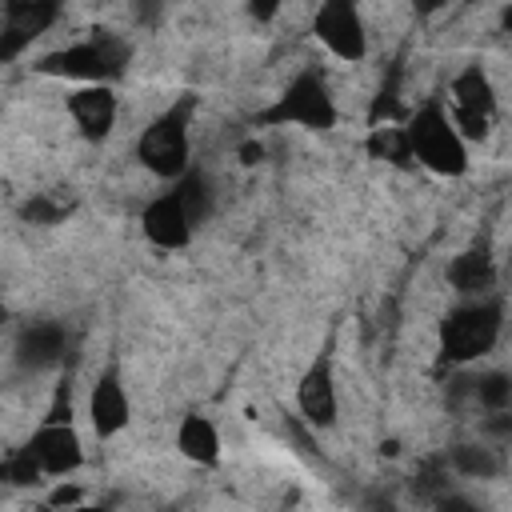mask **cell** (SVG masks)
I'll return each mask as SVG.
<instances>
[{
    "label": "cell",
    "mask_w": 512,
    "mask_h": 512,
    "mask_svg": "<svg viewBox=\"0 0 512 512\" xmlns=\"http://www.w3.org/2000/svg\"><path fill=\"white\" fill-rule=\"evenodd\" d=\"M176 200H180L188 224L196 228V224L204 220L208 204H212V196H208V180H204L200 172H184V176H180V188H176Z\"/></svg>",
    "instance_id": "ac0fdd59"
},
{
    "label": "cell",
    "mask_w": 512,
    "mask_h": 512,
    "mask_svg": "<svg viewBox=\"0 0 512 512\" xmlns=\"http://www.w3.org/2000/svg\"><path fill=\"white\" fill-rule=\"evenodd\" d=\"M492 116H496V96H492L488 76H484L480 68H464V72L452 80V116H448V120H452L456 136H460V140H464V136L480 140V136L488 132Z\"/></svg>",
    "instance_id": "8992f818"
},
{
    "label": "cell",
    "mask_w": 512,
    "mask_h": 512,
    "mask_svg": "<svg viewBox=\"0 0 512 512\" xmlns=\"http://www.w3.org/2000/svg\"><path fill=\"white\" fill-rule=\"evenodd\" d=\"M368 152H372L376 160H388V164H408V160H412L408 136H404V128H396V124H380V128H372V136H368Z\"/></svg>",
    "instance_id": "e0dca14e"
},
{
    "label": "cell",
    "mask_w": 512,
    "mask_h": 512,
    "mask_svg": "<svg viewBox=\"0 0 512 512\" xmlns=\"http://www.w3.org/2000/svg\"><path fill=\"white\" fill-rule=\"evenodd\" d=\"M68 112H72L76 128L88 140H104L112 132V124H116V96L104 84H88V88L68 96Z\"/></svg>",
    "instance_id": "8fae6325"
},
{
    "label": "cell",
    "mask_w": 512,
    "mask_h": 512,
    "mask_svg": "<svg viewBox=\"0 0 512 512\" xmlns=\"http://www.w3.org/2000/svg\"><path fill=\"white\" fill-rule=\"evenodd\" d=\"M76 500H80V488H56L52 500H48V508H72Z\"/></svg>",
    "instance_id": "cb8c5ba5"
},
{
    "label": "cell",
    "mask_w": 512,
    "mask_h": 512,
    "mask_svg": "<svg viewBox=\"0 0 512 512\" xmlns=\"http://www.w3.org/2000/svg\"><path fill=\"white\" fill-rule=\"evenodd\" d=\"M144 236L156 244V248H184L188 236H192V224L176 200V192L168 196H156L148 208H144Z\"/></svg>",
    "instance_id": "4fadbf2b"
},
{
    "label": "cell",
    "mask_w": 512,
    "mask_h": 512,
    "mask_svg": "<svg viewBox=\"0 0 512 512\" xmlns=\"http://www.w3.org/2000/svg\"><path fill=\"white\" fill-rule=\"evenodd\" d=\"M136 156L144 160L148 172L164 176V180H176L188 172V104H176L172 112H160L140 144H136Z\"/></svg>",
    "instance_id": "5b68a950"
},
{
    "label": "cell",
    "mask_w": 512,
    "mask_h": 512,
    "mask_svg": "<svg viewBox=\"0 0 512 512\" xmlns=\"http://www.w3.org/2000/svg\"><path fill=\"white\" fill-rule=\"evenodd\" d=\"M496 336H500V300H476L448 312V320L440 324V352L452 364H468L492 352Z\"/></svg>",
    "instance_id": "3957f363"
},
{
    "label": "cell",
    "mask_w": 512,
    "mask_h": 512,
    "mask_svg": "<svg viewBox=\"0 0 512 512\" xmlns=\"http://www.w3.org/2000/svg\"><path fill=\"white\" fill-rule=\"evenodd\" d=\"M60 16L56 4L48 0H16L4 8V28H0V60H16L52 20Z\"/></svg>",
    "instance_id": "ba28073f"
},
{
    "label": "cell",
    "mask_w": 512,
    "mask_h": 512,
    "mask_svg": "<svg viewBox=\"0 0 512 512\" xmlns=\"http://www.w3.org/2000/svg\"><path fill=\"white\" fill-rule=\"evenodd\" d=\"M24 452L36 460V468H40L44 476L76 472L80 460H84V448H80V436L72 432V424H44V428L28 440Z\"/></svg>",
    "instance_id": "9c48e42d"
},
{
    "label": "cell",
    "mask_w": 512,
    "mask_h": 512,
    "mask_svg": "<svg viewBox=\"0 0 512 512\" xmlns=\"http://www.w3.org/2000/svg\"><path fill=\"white\" fill-rule=\"evenodd\" d=\"M240 156H244V164H256V160H260V144H244Z\"/></svg>",
    "instance_id": "d4e9b609"
},
{
    "label": "cell",
    "mask_w": 512,
    "mask_h": 512,
    "mask_svg": "<svg viewBox=\"0 0 512 512\" xmlns=\"http://www.w3.org/2000/svg\"><path fill=\"white\" fill-rule=\"evenodd\" d=\"M464 384H468V392H472V400H476L480 408L500 412V408L508 404V376H500V372L480 376V380H464Z\"/></svg>",
    "instance_id": "ffe728a7"
},
{
    "label": "cell",
    "mask_w": 512,
    "mask_h": 512,
    "mask_svg": "<svg viewBox=\"0 0 512 512\" xmlns=\"http://www.w3.org/2000/svg\"><path fill=\"white\" fill-rule=\"evenodd\" d=\"M408 136V148H412V160H420L428 172L436 176H460L468 168V152H464V140L456 136L448 112H440L436 104L420 108L412 116V124L404 128Z\"/></svg>",
    "instance_id": "7a4b0ae2"
},
{
    "label": "cell",
    "mask_w": 512,
    "mask_h": 512,
    "mask_svg": "<svg viewBox=\"0 0 512 512\" xmlns=\"http://www.w3.org/2000/svg\"><path fill=\"white\" fill-rule=\"evenodd\" d=\"M452 468L464 476H496L500 460L492 456V448H476V444H460L452 448Z\"/></svg>",
    "instance_id": "d6986e66"
},
{
    "label": "cell",
    "mask_w": 512,
    "mask_h": 512,
    "mask_svg": "<svg viewBox=\"0 0 512 512\" xmlns=\"http://www.w3.org/2000/svg\"><path fill=\"white\" fill-rule=\"evenodd\" d=\"M176 448L192 460V464H216L220 456V436L212 428V420L204 416H184L180 432H176Z\"/></svg>",
    "instance_id": "2e32d148"
},
{
    "label": "cell",
    "mask_w": 512,
    "mask_h": 512,
    "mask_svg": "<svg viewBox=\"0 0 512 512\" xmlns=\"http://www.w3.org/2000/svg\"><path fill=\"white\" fill-rule=\"evenodd\" d=\"M316 36L340 60H364V52H368L364 20H360V12L348 0H332V4H324L316 12Z\"/></svg>",
    "instance_id": "52a82bcc"
},
{
    "label": "cell",
    "mask_w": 512,
    "mask_h": 512,
    "mask_svg": "<svg viewBox=\"0 0 512 512\" xmlns=\"http://www.w3.org/2000/svg\"><path fill=\"white\" fill-rule=\"evenodd\" d=\"M88 416H92L96 436H116V432L128 424V396H124V384H120V372H116V368H108V372L92 384Z\"/></svg>",
    "instance_id": "7c38bea8"
},
{
    "label": "cell",
    "mask_w": 512,
    "mask_h": 512,
    "mask_svg": "<svg viewBox=\"0 0 512 512\" xmlns=\"http://www.w3.org/2000/svg\"><path fill=\"white\" fill-rule=\"evenodd\" d=\"M44 512H100V508H84V504H72V508H44Z\"/></svg>",
    "instance_id": "4316f807"
},
{
    "label": "cell",
    "mask_w": 512,
    "mask_h": 512,
    "mask_svg": "<svg viewBox=\"0 0 512 512\" xmlns=\"http://www.w3.org/2000/svg\"><path fill=\"white\" fill-rule=\"evenodd\" d=\"M248 12H252V16H260V20H264V16H272V12H276V8H272V4H252V8H248Z\"/></svg>",
    "instance_id": "484cf974"
},
{
    "label": "cell",
    "mask_w": 512,
    "mask_h": 512,
    "mask_svg": "<svg viewBox=\"0 0 512 512\" xmlns=\"http://www.w3.org/2000/svg\"><path fill=\"white\" fill-rule=\"evenodd\" d=\"M24 216H28L32 224H52V220L64 216V204H56V200H48V196H36V200L24 204Z\"/></svg>",
    "instance_id": "7402d4cb"
},
{
    "label": "cell",
    "mask_w": 512,
    "mask_h": 512,
    "mask_svg": "<svg viewBox=\"0 0 512 512\" xmlns=\"http://www.w3.org/2000/svg\"><path fill=\"white\" fill-rule=\"evenodd\" d=\"M44 472L36 468V460L20 448L16 456H8V460H0V484H12V488H28V484H36Z\"/></svg>",
    "instance_id": "44dd1931"
},
{
    "label": "cell",
    "mask_w": 512,
    "mask_h": 512,
    "mask_svg": "<svg viewBox=\"0 0 512 512\" xmlns=\"http://www.w3.org/2000/svg\"><path fill=\"white\" fill-rule=\"evenodd\" d=\"M436 512H480L472 500H464V496H440L436 500Z\"/></svg>",
    "instance_id": "603a6c76"
},
{
    "label": "cell",
    "mask_w": 512,
    "mask_h": 512,
    "mask_svg": "<svg viewBox=\"0 0 512 512\" xmlns=\"http://www.w3.org/2000/svg\"><path fill=\"white\" fill-rule=\"evenodd\" d=\"M448 284L456 292H464V296H476V292L484 296L496 284V268H492V260L484 252H460L448 264Z\"/></svg>",
    "instance_id": "9a60e30c"
},
{
    "label": "cell",
    "mask_w": 512,
    "mask_h": 512,
    "mask_svg": "<svg viewBox=\"0 0 512 512\" xmlns=\"http://www.w3.org/2000/svg\"><path fill=\"white\" fill-rule=\"evenodd\" d=\"M128 64V44L112 32H96L92 40L84 44H72V48H60V52H48L36 72L44 76H64V80H88V84H104V80H116Z\"/></svg>",
    "instance_id": "6da1fadb"
},
{
    "label": "cell",
    "mask_w": 512,
    "mask_h": 512,
    "mask_svg": "<svg viewBox=\"0 0 512 512\" xmlns=\"http://www.w3.org/2000/svg\"><path fill=\"white\" fill-rule=\"evenodd\" d=\"M4 320H8V312H4V304H0V324H4Z\"/></svg>",
    "instance_id": "83f0119b"
},
{
    "label": "cell",
    "mask_w": 512,
    "mask_h": 512,
    "mask_svg": "<svg viewBox=\"0 0 512 512\" xmlns=\"http://www.w3.org/2000/svg\"><path fill=\"white\" fill-rule=\"evenodd\" d=\"M260 124H300V128H312V132H328L336 124V104H332V92L324 84V76L316 72H300L284 96L260 112Z\"/></svg>",
    "instance_id": "277c9868"
},
{
    "label": "cell",
    "mask_w": 512,
    "mask_h": 512,
    "mask_svg": "<svg viewBox=\"0 0 512 512\" xmlns=\"http://www.w3.org/2000/svg\"><path fill=\"white\" fill-rule=\"evenodd\" d=\"M296 404L304 412L308 424L316 428H328L336 420V388H332V368L328 360H312V368L300 376V388H296Z\"/></svg>",
    "instance_id": "30bf717a"
},
{
    "label": "cell",
    "mask_w": 512,
    "mask_h": 512,
    "mask_svg": "<svg viewBox=\"0 0 512 512\" xmlns=\"http://www.w3.org/2000/svg\"><path fill=\"white\" fill-rule=\"evenodd\" d=\"M16 348H20V360H24V364L48 368V364H56V360L64 356L68 336H64L60 324H32V328L20 332V344H16Z\"/></svg>",
    "instance_id": "5bb4252c"
}]
</instances>
